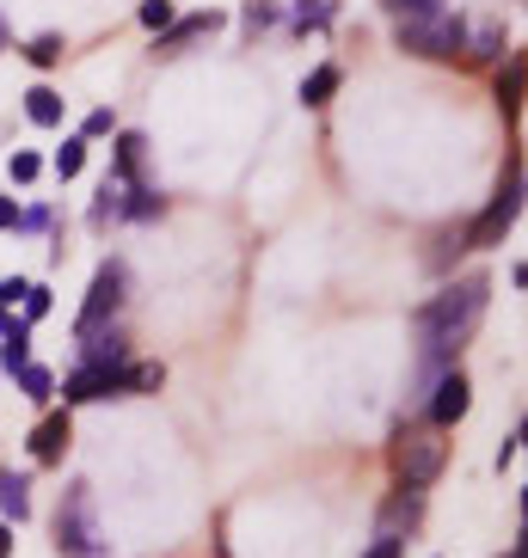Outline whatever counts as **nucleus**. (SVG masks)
Instances as JSON below:
<instances>
[{
  "label": "nucleus",
  "instance_id": "21",
  "mask_svg": "<svg viewBox=\"0 0 528 558\" xmlns=\"http://www.w3.org/2000/svg\"><path fill=\"white\" fill-rule=\"evenodd\" d=\"M25 62H32V68H56V62H62V32L32 37V44H25Z\"/></svg>",
  "mask_w": 528,
  "mask_h": 558
},
{
  "label": "nucleus",
  "instance_id": "4",
  "mask_svg": "<svg viewBox=\"0 0 528 558\" xmlns=\"http://www.w3.org/2000/svg\"><path fill=\"white\" fill-rule=\"evenodd\" d=\"M516 215H523V166H511V172H504V184H497V197L485 203V209H479V221L461 233V240H467L473 252L504 246V240H511V228H516Z\"/></svg>",
  "mask_w": 528,
  "mask_h": 558
},
{
  "label": "nucleus",
  "instance_id": "30",
  "mask_svg": "<svg viewBox=\"0 0 528 558\" xmlns=\"http://www.w3.org/2000/svg\"><path fill=\"white\" fill-rule=\"evenodd\" d=\"M142 25H148V32H166V25H172V0H142Z\"/></svg>",
  "mask_w": 528,
  "mask_h": 558
},
{
  "label": "nucleus",
  "instance_id": "12",
  "mask_svg": "<svg viewBox=\"0 0 528 558\" xmlns=\"http://www.w3.org/2000/svg\"><path fill=\"white\" fill-rule=\"evenodd\" d=\"M123 209H130V184L117 179V172H105V184H99V203H93V215H86V221H93V228H111V221H123Z\"/></svg>",
  "mask_w": 528,
  "mask_h": 558
},
{
  "label": "nucleus",
  "instance_id": "20",
  "mask_svg": "<svg viewBox=\"0 0 528 558\" xmlns=\"http://www.w3.org/2000/svg\"><path fill=\"white\" fill-rule=\"evenodd\" d=\"M160 380H166V368H160V362H135V368L123 362V393H154Z\"/></svg>",
  "mask_w": 528,
  "mask_h": 558
},
{
  "label": "nucleus",
  "instance_id": "17",
  "mask_svg": "<svg viewBox=\"0 0 528 558\" xmlns=\"http://www.w3.org/2000/svg\"><path fill=\"white\" fill-rule=\"evenodd\" d=\"M497 111L516 123V111H523V56H511L504 62V74H497Z\"/></svg>",
  "mask_w": 528,
  "mask_h": 558
},
{
  "label": "nucleus",
  "instance_id": "3",
  "mask_svg": "<svg viewBox=\"0 0 528 558\" xmlns=\"http://www.w3.org/2000/svg\"><path fill=\"white\" fill-rule=\"evenodd\" d=\"M56 546L68 558H99L105 553V534H99V515H93V485H68L62 509H56Z\"/></svg>",
  "mask_w": 528,
  "mask_h": 558
},
{
  "label": "nucleus",
  "instance_id": "28",
  "mask_svg": "<svg viewBox=\"0 0 528 558\" xmlns=\"http://www.w3.org/2000/svg\"><path fill=\"white\" fill-rule=\"evenodd\" d=\"M394 19H424V13H443V0H381Z\"/></svg>",
  "mask_w": 528,
  "mask_h": 558
},
{
  "label": "nucleus",
  "instance_id": "11",
  "mask_svg": "<svg viewBox=\"0 0 528 558\" xmlns=\"http://www.w3.org/2000/svg\"><path fill=\"white\" fill-rule=\"evenodd\" d=\"M215 32H221V13H215V7H209V13H191V19H172V25L160 32V56H179L184 44L215 37Z\"/></svg>",
  "mask_w": 528,
  "mask_h": 558
},
{
  "label": "nucleus",
  "instance_id": "31",
  "mask_svg": "<svg viewBox=\"0 0 528 558\" xmlns=\"http://www.w3.org/2000/svg\"><path fill=\"white\" fill-rule=\"evenodd\" d=\"M25 289H32L25 277H0V313H7V307H19V301H25Z\"/></svg>",
  "mask_w": 528,
  "mask_h": 558
},
{
  "label": "nucleus",
  "instance_id": "25",
  "mask_svg": "<svg viewBox=\"0 0 528 558\" xmlns=\"http://www.w3.org/2000/svg\"><path fill=\"white\" fill-rule=\"evenodd\" d=\"M332 7H338V0H296V25L301 32H320L332 19Z\"/></svg>",
  "mask_w": 528,
  "mask_h": 558
},
{
  "label": "nucleus",
  "instance_id": "36",
  "mask_svg": "<svg viewBox=\"0 0 528 558\" xmlns=\"http://www.w3.org/2000/svg\"><path fill=\"white\" fill-rule=\"evenodd\" d=\"M504 558H523V546H511V553H504Z\"/></svg>",
  "mask_w": 528,
  "mask_h": 558
},
{
  "label": "nucleus",
  "instance_id": "7",
  "mask_svg": "<svg viewBox=\"0 0 528 558\" xmlns=\"http://www.w3.org/2000/svg\"><path fill=\"white\" fill-rule=\"evenodd\" d=\"M111 393H123V368L81 362V368L62 380V405H93V399H111Z\"/></svg>",
  "mask_w": 528,
  "mask_h": 558
},
{
  "label": "nucleus",
  "instance_id": "8",
  "mask_svg": "<svg viewBox=\"0 0 528 558\" xmlns=\"http://www.w3.org/2000/svg\"><path fill=\"white\" fill-rule=\"evenodd\" d=\"M467 405H473V387H467V375H461V368H448V375L436 380V399H430V424H436V429L461 424V417H467Z\"/></svg>",
  "mask_w": 528,
  "mask_h": 558
},
{
  "label": "nucleus",
  "instance_id": "2",
  "mask_svg": "<svg viewBox=\"0 0 528 558\" xmlns=\"http://www.w3.org/2000/svg\"><path fill=\"white\" fill-rule=\"evenodd\" d=\"M394 478L399 485H412V492H424V485H436V473H443V460H448V442H443V429L436 424H406L394 436Z\"/></svg>",
  "mask_w": 528,
  "mask_h": 558
},
{
  "label": "nucleus",
  "instance_id": "9",
  "mask_svg": "<svg viewBox=\"0 0 528 558\" xmlns=\"http://www.w3.org/2000/svg\"><path fill=\"white\" fill-rule=\"evenodd\" d=\"M504 56V19L479 13L473 25H461V62H497Z\"/></svg>",
  "mask_w": 528,
  "mask_h": 558
},
{
  "label": "nucleus",
  "instance_id": "24",
  "mask_svg": "<svg viewBox=\"0 0 528 558\" xmlns=\"http://www.w3.org/2000/svg\"><path fill=\"white\" fill-rule=\"evenodd\" d=\"M81 166H86V142H81V135H68L62 148H56V179H74Z\"/></svg>",
  "mask_w": 528,
  "mask_h": 558
},
{
  "label": "nucleus",
  "instance_id": "5",
  "mask_svg": "<svg viewBox=\"0 0 528 558\" xmlns=\"http://www.w3.org/2000/svg\"><path fill=\"white\" fill-rule=\"evenodd\" d=\"M399 50L430 56V62H455V56H461V19H455V13L399 19Z\"/></svg>",
  "mask_w": 528,
  "mask_h": 558
},
{
  "label": "nucleus",
  "instance_id": "19",
  "mask_svg": "<svg viewBox=\"0 0 528 558\" xmlns=\"http://www.w3.org/2000/svg\"><path fill=\"white\" fill-rule=\"evenodd\" d=\"M142 148H148L142 135H117V179L123 184H135V172H142Z\"/></svg>",
  "mask_w": 528,
  "mask_h": 558
},
{
  "label": "nucleus",
  "instance_id": "1",
  "mask_svg": "<svg viewBox=\"0 0 528 558\" xmlns=\"http://www.w3.org/2000/svg\"><path fill=\"white\" fill-rule=\"evenodd\" d=\"M485 301H492V277H479V270L461 282H448L443 295H430L424 307H418V362H424V368L455 362V350H461L479 331V319H485Z\"/></svg>",
  "mask_w": 528,
  "mask_h": 558
},
{
  "label": "nucleus",
  "instance_id": "14",
  "mask_svg": "<svg viewBox=\"0 0 528 558\" xmlns=\"http://www.w3.org/2000/svg\"><path fill=\"white\" fill-rule=\"evenodd\" d=\"M25 117H32L37 130H62V117H68V99L56 93V86H32L25 93Z\"/></svg>",
  "mask_w": 528,
  "mask_h": 558
},
{
  "label": "nucleus",
  "instance_id": "33",
  "mask_svg": "<svg viewBox=\"0 0 528 558\" xmlns=\"http://www.w3.org/2000/svg\"><path fill=\"white\" fill-rule=\"evenodd\" d=\"M399 553H406V541H394V534H381V541H375V546H369V553H363V558H399Z\"/></svg>",
  "mask_w": 528,
  "mask_h": 558
},
{
  "label": "nucleus",
  "instance_id": "26",
  "mask_svg": "<svg viewBox=\"0 0 528 558\" xmlns=\"http://www.w3.org/2000/svg\"><path fill=\"white\" fill-rule=\"evenodd\" d=\"M19 307H25V313H19V319H25V326H37V319H44V313H50L56 301H50V289H44V282H32V289H25V301H19Z\"/></svg>",
  "mask_w": 528,
  "mask_h": 558
},
{
  "label": "nucleus",
  "instance_id": "16",
  "mask_svg": "<svg viewBox=\"0 0 528 558\" xmlns=\"http://www.w3.org/2000/svg\"><path fill=\"white\" fill-rule=\"evenodd\" d=\"M0 515H13V522L32 515V478L13 473V466H0Z\"/></svg>",
  "mask_w": 528,
  "mask_h": 558
},
{
  "label": "nucleus",
  "instance_id": "35",
  "mask_svg": "<svg viewBox=\"0 0 528 558\" xmlns=\"http://www.w3.org/2000/svg\"><path fill=\"white\" fill-rule=\"evenodd\" d=\"M0 558H13V527L0 522Z\"/></svg>",
  "mask_w": 528,
  "mask_h": 558
},
{
  "label": "nucleus",
  "instance_id": "6",
  "mask_svg": "<svg viewBox=\"0 0 528 558\" xmlns=\"http://www.w3.org/2000/svg\"><path fill=\"white\" fill-rule=\"evenodd\" d=\"M123 264H99V270H93V289H86V307H81V319H74V338H93V331H105L111 326V313L123 307Z\"/></svg>",
  "mask_w": 528,
  "mask_h": 558
},
{
  "label": "nucleus",
  "instance_id": "37",
  "mask_svg": "<svg viewBox=\"0 0 528 558\" xmlns=\"http://www.w3.org/2000/svg\"><path fill=\"white\" fill-rule=\"evenodd\" d=\"M0 44H7V25H0Z\"/></svg>",
  "mask_w": 528,
  "mask_h": 558
},
{
  "label": "nucleus",
  "instance_id": "15",
  "mask_svg": "<svg viewBox=\"0 0 528 558\" xmlns=\"http://www.w3.org/2000/svg\"><path fill=\"white\" fill-rule=\"evenodd\" d=\"M25 362H32V326H25V319H7V326H0V368L19 375Z\"/></svg>",
  "mask_w": 528,
  "mask_h": 558
},
{
  "label": "nucleus",
  "instance_id": "34",
  "mask_svg": "<svg viewBox=\"0 0 528 558\" xmlns=\"http://www.w3.org/2000/svg\"><path fill=\"white\" fill-rule=\"evenodd\" d=\"M7 228H19V203L13 197H0V233H7Z\"/></svg>",
  "mask_w": 528,
  "mask_h": 558
},
{
  "label": "nucleus",
  "instance_id": "27",
  "mask_svg": "<svg viewBox=\"0 0 528 558\" xmlns=\"http://www.w3.org/2000/svg\"><path fill=\"white\" fill-rule=\"evenodd\" d=\"M160 209H166V197L142 184V191H130V209H123V215H135V221H148V215H160Z\"/></svg>",
  "mask_w": 528,
  "mask_h": 558
},
{
  "label": "nucleus",
  "instance_id": "29",
  "mask_svg": "<svg viewBox=\"0 0 528 558\" xmlns=\"http://www.w3.org/2000/svg\"><path fill=\"white\" fill-rule=\"evenodd\" d=\"M7 172H13V184H32L37 172H44V160H37V154H25V148H19L13 160H7Z\"/></svg>",
  "mask_w": 528,
  "mask_h": 558
},
{
  "label": "nucleus",
  "instance_id": "13",
  "mask_svg": "<svg viewBox=\"0 0 528 558\" xmlns=\"http://www.w3.org/2000/svg\"><path fill=\"white\" fill-rule=\"evenodd\" d=\"M418 515H424V492H412V485H399L394 497H387V509H381V534H394L399 541V522L418 527Z\"/></svg>",
  "mask_w": 528,
  "mask_h": 558
},
{
  "label": "nucleus",
  "instance_id": "10",
  "mask_svg": "<svg viewBox=\"0 0 528 558\" xmlns=\"http://www.w3.org/2000/svg\"><path fill=\"white\" fill-rule=\"evenodd\" d=\"M68 442H74V424H68V405H62V411H50V417L32 429V460L37 466H62Z\"/></svg>",
  "mask_w": 528,
  "mask_h": 558
},
{
  "label": "nucleus",
  "instance_id": "23",
  "mask_svg": "<svg viewBox=\"0 0 528 558\" xmlns=\"http://www.w3.org/2000/svg\"><path fill=\"white\" fill-rule=\"evenodd\" d=\"M264 25H277V0H247V13H240V32L259 37Z\"/></svg>",
  "mask_w": 528,
  "mask_h": 558
},
{
  "label": "nucleus",
  "instance_id": "18",
  "mask_svg": "<svg viewBox=\"0 0 528 558\" xmlns=\"http://www.w3.org/2000/svg\"><path fill=\"white\" fill-rule=\"evenodd\" d=\"M338 81H345V74H338V68H314V74H308V81H301V105H308V111H320V105L332 99V93H338Z\"/></svg>",
  "mask_w": 528,
  "mask_h": 558
},
{
  "label": "nucleus",
  "instance_id": "32",
  "mask_svg": "<svg viewBox=\"0 0 528 558\" xmlns=\"http://www.w3.org/2000/svg\"><path fill=\"white\" fill-rule=\"evenodd\" d=\"M99 135H111V111H93L81 123V142H99Z\"/></svg>",
  "mask_w": 528,
  "mask_h": 558
},
{
  "label": "nucleus",
  "instance_id": "22",
  "mask_svg": "<svg viewBox=\"0 0 528 558\" xmlns=\"http://www.w3.org/2000/svg\"><path fill=\"white\" fill-rule=\"evenodd\" d=\"M19 387H25V399H50L56 393V375H50V368H37V362H25V368H19Z\"/></svg>",
  "mask_w": 528,
  "mask_h": 558
}]
</instances>
